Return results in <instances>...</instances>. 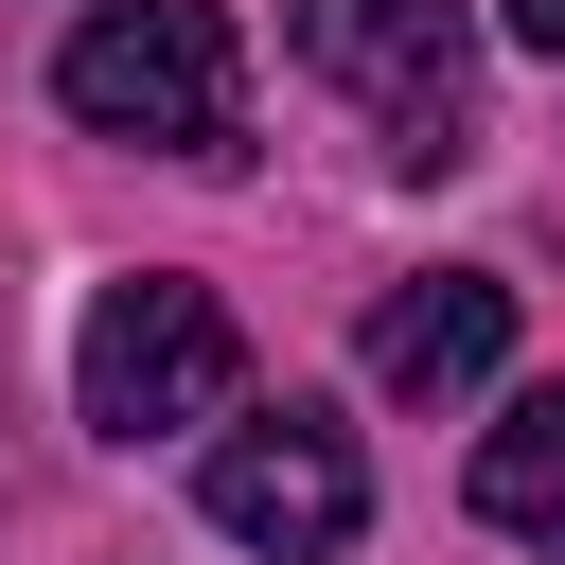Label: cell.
Segmentation results:
<instances>
[{"instance_id":"cell-1","label":"cell","mask_w":565,"mask_h":565,"mask_svg":"<svg viewBox=\"0 0 565 565\" xmlns=\"http://www.w3.org/2000/svg\"><path fill=\"white\" fill-rule=\"evenodd\" d=\"M53 106L106 124V141H177V159H230L247 141V53L212 0H106L71 53H53Z\"/></svg>"},{"instance_id":"cell-2","label":"cell","mask_w":565,"mask_h":565,"mask_svg":"<svg viewBox=\"0 0 565 565\" xmlns=\"http://www.w3.org/2000/svg\"><path fill=\"white\" fill-rule=\"evenodd\" d=\"M300 71L371 106L388 177H459L477 159V18L459 0H300Z\"/></svg>"},{"instance_id":"cell-3","label":"cell","mask_w":565,"mask_h":565,"mask_svg":"<svg viewBox=\"0 0 565 565\" xmlns=\"http://www.w3.org/2000/svg\"><path fill=\"white\" fill-rule=\"evenodd\" d=\"M247 388V335H230V300L212 282H106L88 300V335H71V406L106 424V441H177V424H212Z\"/></svg>"},{"instance_id":"cell-4","label":"cell","mask_w":565,"mask_h":565,"mask_svg":"<svg viewBox=\"0 0 565 565\" xmlns=\"http://www.w3.org/2000/svg\"><path fill=\"white\" fill-rule=\"evenodd\" d=\"M212 530H230V547H282V565H318V547H353V530H371V459H353L318 406H282V424H230V441H212Z\"/></svg>"},{"instance_id":"cell-5","label":"cell","mask_w":565,"mask_h":565,"mask_svg":"<svg viewBox=\"0 0 565 565\" xmlns=\"http://www.w3.org/2000/svg\"><path fill=\"white\" fill-rule=\"evenodd\" d=\"M494 353H512V282L494 265H424V282L371 300V388H406V406L494 388Z\"/></svg>"},{"instance_id":"cell-6","label":"cell","mask_w":565,"mask_h":565,"mask_svg":"<svg viewBox=\"0 0 565 565\" xmlns=\"http://www.w3.org/2000/svg\"><path fill=\"white\" fill-rule=\"evenodd\" d=\"M477 512L494 530H565V388H530L512 424H477Z\"/></svg>"},{"instance_id":"cell-7","label":"cell","mask_w":565,"mask_h":565,"mask_svg":"<svg viewBox=\"0 0 565 565\" xmlns=\"http://www.w3.org/2000/svg\"><path fill=\"white\" fill-rule=\"evenodd\" d=\"M494 18H512V35H530V53H565V0H494Z\"/></svg>"}]
</instances>
